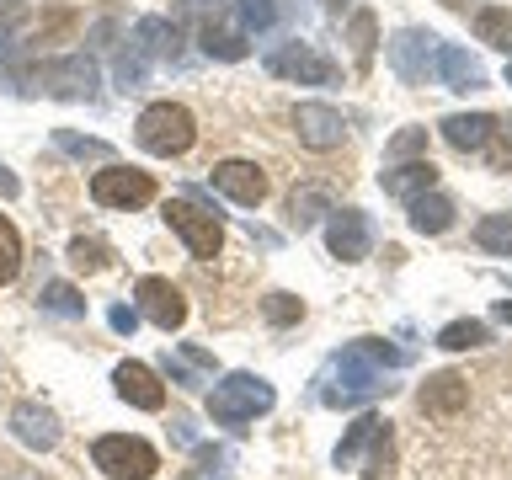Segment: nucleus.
<instances>
[{"label":"nucleus","instance_id":"f257e3e1","mask_svg":"<svg viewBox=\"0 0 512 480\" xmlns=\"http://www.w3.org/2000/svg\"><path fill=\"white\" fill-rule=\"evenodd\" d=\"M411 352L406 347H384L379 336H358L347 352H336L331 368L320 374V400L336 411H347V406H363V400H379V395H390L395 384H390V368H400Z\"/></svg>","mask_w":512,"mask_h":480},{"label":"nucleus","instance_id":"f03ea898","mask_svg":"<svg viewBox=\"0 0 512 480\" xmlns=\"http://www.w3.org/2000/svg\"><path fill=\"white\" fill-rule=\"evenodd\" d=\"M336 470H358L368 480H384L395 470V438L384 416H358L347 427V438L336 443Z\"/></svg>","mask_w":512,"mask_h":480},{"label":"nucleus","instance_id":"7ed1b4c3","mask_svg":"<svg viewBox=\"0 0 512 480\" xmlns=\"http://www.w3.org/2000/svg\"><path fill=\"white\" fill-rule=\"evenodd\" d=\"M272 406H278V390L256 374H224L214 390H208V416H214L219 427H246Z\"/></svg>","mask_w":512,"mask_h":480},{"label":"nucleus","instance_id":"20e7f679","mask_svg":"<svg viewBox=\"0 0 512 480\" xmlns=\"http://www.w3.org/2000/svg\"><path fill=\"white\" fill-rule=\"evenodd\" d=\"M134 139H139V150L171 160V155H187V150H192V139H198V123H192V112H187L182 102H155V107L139 112Z\"/></svg>","mask_w":512,"mask_h":480},{"label":"nucleus","instance_id":"39448f33","mask_svg":"<svg viewBox=\"0 0 512 480\" xmlns=\"http://www.w3.org/2000/svg\"><path fill=\"white\" fill-rule=\"evenodd\" d=\"M91 459L96 470L112 475V480H150L160 470V454L144 438H128V432H107V438L91 443Z\"/></svg>","mask_w":512,"mask_h":480},{"label":"nucleus","instance_id":"423d86ee","mask_svg":"<svg viewBox=\"0 0 512 480\" xmlns=\"http://www.w3.org/2000/svg\"><path fill=\"white\" fill-rule=\"evenodd\" d=\"M390 70L406 80V86H427L438 75V38L427 27H406L390 38Z\"/></svg>","mask_w":512,"mask_h":480},{"label":"nucleus","instance_id":"0eeeda50","mask_svg":"<svg viewBox=\"0 0 512 480\" xmlns=\"http://www.w3.org/2000/svg\"><path fill=\"white\" fill-rule=\"evenodd\" d=\"M22 80H43L38 91L64 96V102H91V96H96V64L86 54H64L54 64H38V70L22 75Z\"/></svg>","mask_w":512,"mask_h":480},{"label":"nucleus","instance_id":"6e6552de","mask_svg":"<svg viewBox=\"0 0 512 480\" xmlns=\"http://www.w3.org/2000/svg\"><path fill=\"white\" fill-rule=\"evenodd\" d=\"M91 198L102 203V208H144L155 198V182H150V171H139V166H107L91 176Z\"/></svg>","mask_w":512,"mask_h":480},{"label":"nucleus","instance_id":"1a4fd4ad","mask_svg":"<svg viewBox=\"0 0 512 480\" xmlns=\"http://www.w3.org/2000/svg\"><path fill=\"white\" fill-rule=\"evenodd\" d=\"M166 224L176 235H182V246L192 251V256H219V246H224V230H219V219L208 214V208H198V203H187V198H176V203H166Z\"/></svg>","mask_w":512,"mask_h":480},{"label":"nucleus","instance_id":"9d476101","mask_svg":"<svg viewBox=\"0 0 512 480\" xmlns=\"http://www.w3.org/2000/svg\"><path fill=\"white\" fill-rule=\"evenodd\" d=\"M267 70L283 75V80H299V86H331V80H336V64L320 54L315 43H299V38L283 43V48H272Z\"/></svg>","mask_w":512,"mask_h":480},{"label":"nucleus","instance_id":"9b49d317","mask_svg":"<svg viewBox=\"0 0 512 480\" xmlns=\"http://www.w3.org/2000/svg\"><path fill=\"white\" fill-rule=\"evenodd\" d=\"M134 299H139V320H150L160 331H176L187 320V299L171 278H139Z\"/></svg>","mask_w":512,"mask_h":480},{"label":"nucleus","instance_id":"f8f14e48","mask_svg":"<svg viewBox=\"0 0 512 480\" xmlns=\"http://www.w3.org/2000/svg\"><path fill=\"white\" fill-rule=\"evenodd\" d=\"M326 246H331V256H342V262H363L368 246H374V230H368L363 208H331L326 214Z\"/></svg>","mask_w":512,"mask_h":480},{"label":"nucleus","instance_id":"ddd939ff","mask_svg":"<svg viewBox=\"0 0 512 480\" xmlns=\"http://www.w3.org/2000/svg\"><path fill=\"white\" fill-rule=\"evenodd\" d=\"M294 134H299V144H310V150H336V144L347 139V118L326 102H299L294 107Z\"/></svg>","mask_w":512,"mask_h":480},{"label":"nucleus","instance_id":"4468645a","mask_svg":"<svg viewBox=\"0 0 512 480\" xmlns=\"http://www.w3.org/2000/svg\"><path fill=\"white\" fill-rule=\"evenodd\" d=\"M214 187L230 203H240V208H256L267 198V176H262V166H251V160H219V166H214Z\"/></svg>","mask_w":512,"mask_h":480},{"label":"nucleus","instance_id":"2eb2a0df","mask_svg":"<svg viewBox=\"0 0 512 480\" xmlns=\"http://www.w3.org/2000/svg\"><path fill=\"white\" fill-rule=\"evenodd\" d=\"M198 43H203V54L208 59H246V27H240V16L230 11H214V16H203V27H198Z\"/></svg>","mask_w":512,"mask_h":480},{"label":"nucleus","instance_id":"dca6fc26","mask_svg":"<svg viewBox=\"0 0 512 480\" xmlns=\"http://www.w3.org/2000/svg\"><path fill=\"white\" fill-rule=\"evenodd\" d=\"M379 187L390 192V198L411 203V198H422V192L438 187V166H432L427 155H416V160H395V166L379 176Z\"/></svg>","mask_w":512,"mask_h":480},{"label":"nucleus","instance_id":"f3484780","mask_svg":"<svg viewBox=\"0 0 512 480\" xmlns=\"http://www.w3.org/2000/svg\"><path fill=\"white\" fill-rule=\"evenodd\" d=\"M112 384H118V395L128 400V406H139V411L166 406V384H160L155 368H144V363H118L112 368Z\"/></svg>","mask_w":512,"mask_h":480},{"label":"nucleus","instance_id":"a211bd4d","mask_svg":"<svg viewBox=\"0 0 512 480\" xmlns=\"http://www.w3.org/2000/svg\"><path fill=\"white\" fill-rule=\"evenodd\" d=\"M11 432L22 438L27 448H38V454H48V448L59 443V416L38 406V400H22V406L11 411Z\"/></svg>","mask_w":512,"mask_h":480},{"label":"nucleus","instance_id":"6ab92c4d","mask_svg":"<svg viewBox=\"0 0 512 480\" xmlns=\"http://www.w3.org/2000/svg\"><path fill=\"white\" fill-rule=\"evenodd\" d=\"M443 128V139L454 144V150H486V144L496 139V118L491 112H448V118L438 123Z\"/></svg>","mask_w":512,"mask_h":480},{"label":"nucleus","instance_id":"aec40b11","mask_svg":"<svg viewBox=\"0 0 512 480\" xmlns=\"http://www.w3.org/2000/svg\"><path fill=\"white\" fill-rule=\"evenodd\" d=\"M416 400H422L427 416H459L464 406H470V384H464L459 374H432Z\"/></svg>","mask_w":512,"mask_h":480},{"label":"nucleus","instance_id":"412c9836","mask_svg":"<svg viewBox=\"0 0 512 480\" xmlns=\"http://www.w3.org/2000/svg\"><path fill=\"white\" fill-rule=\"evenodd\" d=\"M166 368H171V379L182 384V390H203V384H214V352H203V347H171Z\"/></svg>","mask_w":512,"mask_h":480},{"label":"nucleus","instance_id":"4be33fe9","mask_svg":"<svg viewBox=\"0 0 512 480\" xmlns=\"http://www.w3.org/2000/svg\"><path fill=\"white\" fill-rule=\"evenodd\" d=\"M438 75H443V86L448 91H480L486 86V70L464 54V48H454V43H438Z\"/></svg>","mask_w":512,"mask_h":480},{"label":"nucleus","instance_id":"5701e85b","mask_svg":"<svg viewBox=\"0 0 512 480\" xmlns=\"http://www.w3.org/2000/svg\"><path fill=\"white\" fill-rule=\"evenodd\" d=\"M240 27L246 32H278V27H288V16H294V0H240Z\"/></svg>","mask_w":512,"mask_h":480},{"label":"nucleus","instance_id":"b1692460","mask_svg":"<svg viewBox=\"0 0 512 480\" xmlns=\"http://www.w3.org/2000/svg\"><path fill=\"white\" fill-rule=\"evenodd\" d=\"M448 224H454V203H448L443 192H422V198H411V230L416 235H443Z\"/></svg>","mask_w":512,"mask_h":480},{"label":"nucleus","instance_id":"393cba45","mask_svg":"<svg viewBox=\"0 0 512 480\" xmlns=\"http://www.w3.org/2000/svg\"><path fill=\"white\" fill-rule=\"evenodd\" d=\"M150 54H144V48L134 43V38H128L123 48H118V64H112V80H118V86L123 91H139L144 86V80H150Z\"/></svg>","mask_w":512,"mask_h":480},{"label":"nucleus","instance_id":"a878e982","mask_svg":"<svg viewBox=\"0 0 512 480\" xmlns=\"http://www.w3.org/2000/svg\"><path fill=\"white\" fill-rule=\"evenodd\" d=\"M134 43H139L150 59H171V54H176V27L166 22V16H144V22L134 27Z\"/></svg>","mask_w":512,"mask_h":480},{"label":"nucleus","instance_id":"bb28decb","mask_svg":"<svg viewBox=\"0 0 512 480\" xmlns=\"http://www.w3.org/2000/svg\"><path fill=\"white\" fill-rule=\"evenodd\" d=\"M320 214H331V192L326 187H299L294 198H288V224H294V230H310Z\"/></svg>","mask_w":512,"mask_h":480},{"label":"nucleus","instance_id":"cd10ccee","mask_svg":"<svg viewBox=\"0 0 512 480\" xmlns=\"http://www.w3.org/2000/svg\"><path fill=\"white\" fill-rule=\"evenodd\" d=\"M475 38L491 43V48H502V54H512V11L480 6V11H475Z\"/></svg>","mask_w":512,"mask_h":480},{"label":"nucleus","instance_id":"c85d7f7f","mask_svg":"<svg viewBox=\"0 0 512 480\" xmlns=\"http://www.w3.org/2000/svg\"><path fill=\"white\" fill-rule=\"evenodd\" d=\"M475 246L491 256H512V214H486L475 224Z\"/></svg>","mask_w":512,"mask_h":480},{"label":"nucleus","instance_id":"c756f323","mask_svg":"<svg viewBox=\"0 0 512 480\" xmlns=\"http://www.w3.org/2000/svg\"><path fill=\"white\" fill-rule=\"evenodd\" d=\"M486 342H491V331L480 326V320H454V326L438 331V347L443 352H470V347H486Z\"/></svg>","mask_w":512,"mask_h":480},{"label":"nucleus","instance_id":"7c9ffc66","mask_svg":"<svg viewBox=\"0 0 512 480\" xmlns=\"http://www.w3.org/2000/svg\"><path fill=\"white\" fill-rule=\"evenodd\" d=\"M38 299H43L48 315H64V320H80V315H86V299H80L70 283H43Z\"/></svg>","mask_w":512,"mask_h":480},{"label":"nucleus","instance_id":"2f4dec72","mask_svg":"<svg viewBox=\"0 0 512 480\" xmlns=\"http://www.w3.org/2000/svg\"><path fill=\"white\" fill-rule=\"evenodd\" d=\"M374 11H358V16H352V22H347V43H352V59H358L363 64V70H368V59H374Z\"/></svg>","mask_w":512,"mask_h":480},{"label":"nucleus","instance_id":"473e14b6","mask_svg":"<svg viewBox=\"0 0 512 480\" xmlns=\"http://www.w3.org/2000/svg\"><path fill=\"white\" fill-rule=\"evenodd\" d=\"M16 272H22V235H16V224L0 214V283H11Z\"/></svg>","mask_w":512,"mask_h":480},{"label":"nucleus","instance_id":"72a5a7b5","mask_svg":"<svg viewBox=\"0 0 512 480\" xmlns=\"http://www.w3.org/2000/svg\"><path fill=\"white\" fill-rule=\"evenodd\" d=\"M54 144H59L64 155H75V160H112V150H107L102 139H80L75 128H54Z\"/></svg>","mask_w":512,"mask_h":480},{"label":"nucleus","instance_id":"f704fd0d","mask_svg":"<svg viewBox=\"0 0 512 480\" xmlns=\"http://www.w3.org/2000/svg\"><path fill=\"white\" fill-rule=\"evenodd\" d=\"M107 262H112V251L102 246V240H86V235L70 240V267L75 272H102Z\"/></svg>","mask_w":512,"mask_h":480},{"label":"nucleus","instance_id":"c9c22d12","mask_svg":"<svg viewBox=\"0 0 512 480\" xmlns=\"http://www.w3.org/2000/svg\"><path fill=\"white\" fill-rule=\"evenodd\" d=\"M416 155H427V128H400V134L384 144V160H416Z\"/></svg>","mask_w":512,"mask_h":480},{"label":"nucleus","instance_id":"e433bc0d","mask_svg":"<svg viewBox=\"0 0 512 480\" xmlns=\"http://www.w3.org/2000/svg\"><path fill=\"white\" fill-rule=\"evenodd\" d=\"M262 315L272 320V326H294V320H304V299H294V294H267V299H262Z\"/></svg>","mask_w":512,"mask_h":480},{"label":"nucleus","instance_id":"4c0bfd02","mask_svg":"<svg viewBox=\"0 0 512 480\" xmlns=\"http://www.w3.org/2000/svg\"><path fill=\"white\" fill-rule=\"evenodd\" d=\"M107 320H112V331H118V336H134V326H139V310H128V304H112Z\"/></svg>","mask_w":512,"mask_h":480},{"label":"nucleus","instance_id":"58836bf2","mask_svg":"<svg viewBox=\"0 0 512 480\" xmlns=\"http://www.w3.org/2000/svg\"><path fill=\"white\" fill-rule=\"evenodd\" d=\"M496 134H502V144H496V150H491V160H496V166H512V123H502V128H496Z\"/></svg>","mask_w":512,"mask_h":480},{"label":"nucleus","instance_id":"ea45409f","mask_svg":"<svg viewBox=\"0 0 512 480\" xmlns=\"http://www.w3.org/2000/svg\"><path fill=\"white\" fill-rule=\"evenodd\" d=\"M224 459H230L224 448H208V454H198V464H192L187 475H208V470H214V464H224Z\"/></svg>","mask_w":512,"mask_h":480},{"label":"nucleus","instance_id":"a19ab883","mask_svg":"<svg viewBox=\"0 0 512 480\" xmlns=\"http://www.w3.org/2000/svg\"><path fill=\"white\" fill-rule=\"evenodd\" d=\"M16 192H22V182H16V176L0 166V198H16Z\"/></svg>","mask_w":512,"mask_h":480},{"label":"nucleus","instance_id":"79ce46f5","mask_svg":"<svg viewBox=\"0 0 512 480\" xmlns=\"http://www.w3.org/2000/svg\"><path fill=\"white\" fill-rule=\"evenodd\" d=\"M11 59V27H0V64Z\"/></svg>","mask_w":512,"mask_h":480},{"label":"nucleus","instance_id":"37998d69","mask_svg":"<svg viewBox=\"0 0 512 480\" xmlns=\"http://www.w3.org/2000/svg\"><path fill=\"white\" fill-rule=\"evenodd\" d=\"M496 320H507V326H512V299H502V304H496Z\"/></svg>","mask_w":512,"mask_h":480},{"label":"nucleus","instance_id":"c03bdc74","mask_svg":"<svg viewBox=\"0 0 512 480\" xmlns=\"http://www.w3.org/2000/svg\"><path fill=\"white\" fill-rule=\"evenodd\" d=\"M326 6H331V11H342V6H347V0H326Z\"/></svg>","mask_w":512,"mask_h":480},{"label":"nucleus","instance_id":"a18cd8bd","mask_svg":"<svg viewBox=\"0 0 512 480\" xmlns=\"http://www.w3.org/2000/svg\"><path fill=\"white\" fill-rule=\"evenodd\" d=\"M507 86H512V64H507Z\"/></svg>","mask_w":512,"mask_h":480}]
</instances>
